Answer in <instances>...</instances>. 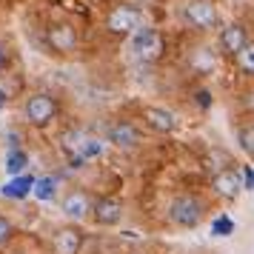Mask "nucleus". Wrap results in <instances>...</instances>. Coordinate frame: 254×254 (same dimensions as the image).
I'll return each instance as SVG.
<instances>
[{
    "label": "nucleus",
    "instance_id": "13",
    "mask_svg": "<svg viewBox=\"0 0 254 254\" xmlns=\"http://www.w3.org/2000/svg\"><path fill=\"white\" fill-rule=\"evenodd\" d=\"M143 117H146V123H149L154 131H160V134H172V131H177V117H174L169 109L149 106V109L143 112Z\"/></svg>",
    "mask_w": 254,
    "mask_h": 254
},
{
    "label": "nucleus",
    "instance_id": "2",
    "mask_svg": "<svg viewBox=\"0 0 254 254\" xmlns=\"http://www.w3.org/2000/svg\"><path fill=\"white\" fill-rule=\"evenodd\" d=\"M203 214H206V208L194 194H177L169 203V220L177 229H197L203 223Z\"/></svg>",
    "mask_w": 254,
    "mask_h": 254
},
{
    "label": "nucleus",
    "instance_id": "26",
    "mask_svg": "<svg viewBox=\"0 0 254 254\" xmlns=\"http://www.w3.org/2000/svg\"><path fill=\"white\" fill-rule=\"evenodd\" d=\"M0 63H3V52H0Z\"/></svg>",
    "mask_w": 254,
    "mask_h": 254
},
{
    "label": "nucleus",
    "instance_id": "1",
    "mask_svg": "<svg viewBox=\"0 0 254 254\" xmlns=\"http://www.w3.org/2000/svg\"><path fill=\"white\" fill-rule=\"evenodd\" d=\"M60 149L66 151L69 163L77 169V166H83L86 160H92V157H97V154L103 151V140L92 137V134L83 131V128H69V131H63V137H60Z\"/></svg>",
    "mask_w": 254,
    "mask_h": 254
},
{
    "label": "nucleus",
    "instance_id": "4",
    "mask_svg": "<svg viewBox=\"0 0 254 254\" xmlns=\"http://www.w3.org/2000/svg\"><path fill=\"white\" fill-rule=\"evenodd\" d=\"M140 26H143V14H140L137 6H115L109 17H106V29L112 32V35H134Z\"/></svg>",
    "mask_w": 254,
    "mask_h": 254
},
{
    "label": "nucleus",
    "instance_id": "19",
    "mask_svg": "<svg viewBox=\"0 0 254 254\" xmlns=\"http://www.w3.org/2000/svg\"><path fill=\"white\" fill-rule=\"evenodd\" d=\"M234 60H237V66H240V71H246V74H254V43L249 40L246 46L234 55Z\"/></svg>",
    "mask_w": 254,
    "mask_h": 254
},
{
    "label": "nucleus",
    "instance_id": "5",
    "mask_svg": "<svg viewBox=\"0 0 254 254\" xmlns=\"http://www.w3.org/2000/svg\"><path fill=\"white\" fill-rule=\"evenodd\" d=\"M55 117H58V103H55L52 94L37 92L26 100V120L32 126H49Z\"/></svg>",
    "mask_w": 254,
    "mask_h": 254
},
{
    "label": "nucleus",
    "instance_id": "23",
    "mask_svg": "<svg viewBox=\"0 0 254 254\" xmlns=\"http://www.w3.org/2000/svg\"><path fill=\"white\" fill-rule=\"evenodd\" d=\"M237 177H240V186L246 191H254V169L252 166H240V169H234Z\"/></svg>",
    "mask_w": 254,
    "mask_h": 254
},
{
    "label": "nucleus",
    "instance_id": "10",
    "mask_svg": "<svg viewBox=\"0 0 254 254\" xmlns=\"http://www.w3.org/2000/svg\"><path fill=\"white\" fill-rule=\"evenodd\" d=\"M83 249V231L77 226H63L52 237V252L55 254H80Z\"/></svg>",
    "mask_w": 254,
    "mask_h": 254
},
{
    "label": "nucleus",
    "instance_id": "14",
    "mask_svg": "<svg viewBox=\"0 0 254 254\" xmlns=\"http://www.w3.org/2000/svg\"><path fill=\"white\" fill-rule=\"evenodd\" d=\"M249 43V35H246V29L243 26H237V23H231V26H226L223 32H220V49L226 52V55H237L243 46Z\"/></svg>",
    "mask_w": 254,
    "mask_h": 254
},
{
    "label": "nucleus",
    "instance_id": "6",
    "mask_svg": "<svg viewBox=\"0 0 254 254\" xmlns=\"http://www.w3.org/2000/svg\"><path fill=\"white\" fill-rule=\"evenodd\" d=\"M183 17L191 29H211V26H217V9L208 0H189L183 9Z\"/></svg>",
    "mask_w": 254,
    "mask_h": 254
},
{
    "label": "nucleus",
    "instance_id": "18",
    "mask_svg": "<svg viewBox=\"0 0 254 254\" xmlns=\"http://www.w3.org/2000/svg\"><path fill=\"white\" fill-rule=\"evenodd\" d=\"M26 166H29V154L20 146H12L9 154H6V172L17 177V174H26Z\"/></svg>",
    "mask_w": 254,
    "mask_h": 254
},
{
    "label": "nucleus",
    "instance_id": "11",
    "mask_svg": "<svg viewBox=\"0 0 254 254\" xmlns=\"http://www.w3.org/2000/svg\"><path fill=\"white\" fill-rule=\"evenodd\" d=\"M211 189L214 194H220L223 200H237L243 194V186H240V177L234 169H220V172L211 174Z\"/></svg>",
    "mask_w": 254,
    "mask_h": 254
},
{
    "label": "nucleus",
    "instance_id": "24",
    "mask_svg": "<svg viewBox=\"0 0 254 254\" xmlns=\"http://www.w3.org/2000/svg\"><path fill=\"white\" fill-rule=\"evenodd\" d=\"M194 100H197V106L208 109V106H211V94H208L206 89H200V92H194Z\"/></svg>",
    "mask_w": 254,
    "mask_h": 254
},
{
    "label": "nucleus",
    "instance_id": "16",
    "mask_svg": "<svg viewBox=\"0 0 254 254\" xmlns=\"http://www.w3.org/2000/svg\"><path fill=\"white\" fill-rule=\"evenodd\" d=\"M189 66H191V71H197V74H211V71L217 69V58H214V52L208 46H200V49L191 52Z\"/></svg>",
    "mask_w": 254,
    "mask_h": 254
},
{
    "label": "nucleus",
    "instance_id": "8",
    "mask_svg": "<svg viewBox=\"0 0 254 254\" xmlns=\"http://www.w3.org/2000/svg\"><path fill=\"white\" fill-rule=\"evenodd\" d=\"M92 220L97 226H103V229H112V226H117L123 220V203L117 197H100V200H94Z\"/></svg>",
    "mask_w": 254,
    "mask_h": 254
},
{
    "label": "nucleus",
    "instance_id": "22",
    "mask_svg": "<svg viewBox=\"0 0 254 254\" xmlns=\"http://www.w3.org/2000/svg\"><path fill=\"white\" fill-rule=\"evenodd\" d=\"M12 237H14V223L6 217V214H0V249H3V246H9Z\"/></svg>",
    "mask_w": 254,
    "mask_h": 254
},
{
    "label": "nucleus",
    "instance_id": "7",
    "mask_svg": "<svg viewBox=\"0 0 254 254\" xmlns=\"http://www.w3.org/2000/svg\"><path fill=\"white\" fill-rule=\"evenodd\" d=\"M92 206H94L92 194L83 191V189H71V191L63 194V214H66L69 220H74V223L92 217Z\"/></svg>",
    "mask_w": 254,
    "mask_h": 254
},
{
    "label": "nucleus",
    "instance_id": "15",
    "mask_svg": "<svg viewBox=\"0 0 254 254\" xmlns=\"http://www.w3.org/2000/svg\"><path fill=\"white\" fill-rule=\"evenodd\" d=\"M32 186H35V177L32 174H17V177L3 183L0 194L9 197V200H26V197L32 194Z\"/></svg>",
    "mask_w": 254,
    "mask_h": 254
},
{
    "label": "nucleus",
    "instance_id": "12",
    "mask_svg": "<svg viewBox=\"0 0 254 254\" xmlns=\"http://www.w3.org/2000/svg\"><path fill=\"white\" fill-rule=\"evenodd\" d=\"M109 143H112L115 149H123V151L137 149V143H140L137 126H131V123H126V120L112 123V126H109Z\"/></svg>",
    "mask_w": 254,
    "mask_h": 254
},
{
    "label": "nucleus",
    "instance_id": "17",
    "mask_svg": "<svg viewBox=\"0 0 254 254\" xmlns=\"http://www.w3.org/2000/svg\"><path fill=\"white\" fill-rule=\"evenodd\" d=\"M58 177H52V174H46V177H37L35 186H32V194L40 200V203H49V200H55L58 197Z\"/></svg>",
    "mask_w": 254,
    "mask_h": 254
},
{
    "label": "nucleus",
    "instance_id": "3",
    "mask_svg": "<svg viewBox=\"0 0 254 254\" xmlns=\"http://www.w3.org/2000/svg\"><path fill=\"white\" fill-rule=\"evenodd\" d=\"M131 49H134V58L143 60V63H157L163 58V35L157 29H149V26H140L134 37H131Z\"/></svg>",
    "mask_w": 254,
    "mask_h": 254
},
{
    "label": "nucleus",
    "instance_id": "9",
    "mask_svg": "<svg viewBox=\"0 0 254 254\" xmlns=\"http://www.w3.org/2000/svg\"><path fill=\"white\" fill-rule=\"evenodd\" d=\"M46 43H49V49L58 52V55L74 52V46H77V32H74L69 23H55V26L46 29Z\"/></svg>",
    "mask_w": 254,
    "mask_h": 254
},
{
    "label": "nucleus",
    "instance_id": "21",
    "mask_svg": "<svg viewBox=\"0 0 254 254\" xmlns=\"http://www.w3.org/2000/svg\"><path fill=\"white\" fill-rule=\"evenodd\" d=\"M231 231H234V220L226 217V214L211 223V234H214V237H229Z\"/></svg>",
    "mask_w": 254,
    "mask_h": 254
},
{
    "label": "nucleus",
    "instance_id": "20",
    "mask_svg": "<svg viewBox=\"0 0 254 254\" xmlns=\"http://www.w3.org/2000/svg\"><path fill=\"white\" fill-rule=\"evenodd\" d=\"M237 143H240V149L249 154V157H254V123H249V126H243L240 131H237Z\"/></svg>",
    "mask_w": 254,
    "mask_h": 254
},
{
    "label": "nucleus",
    "instance_id": "25",
    "mask_svg": "<svg viewBox=\"0 0 254 254\" xmlns=\"http://www.w3.org/2000/svg\"><path fill=\"white\" fill-rule=\"evenodd\" d=\"M3 106H6V92L0 89V112H3Z\"/></svg>",
    "mask_w": 254,
    "mask_h": 254
}]
</instances>
